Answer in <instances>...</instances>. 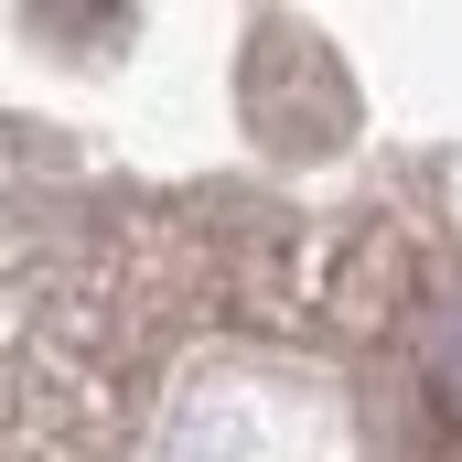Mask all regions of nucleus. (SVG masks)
Masks as SVG:
<instances>
[{
	"label": "nucleus",
	"mask_w": 462,
	"mask_h": 462,
	"mask_svg": "<svg viewBox=\"0 0 462 462\" xmlns=\"http://www.w3.org/2000/svg\"><path fill=\"white\" fill-rule=\"evenodd\" d=\"M420 365H430V387L462 409V301H441V312H430V334H420Z\"/></svg>",
	"instance_id": "obj_1"
}]
</instances>
